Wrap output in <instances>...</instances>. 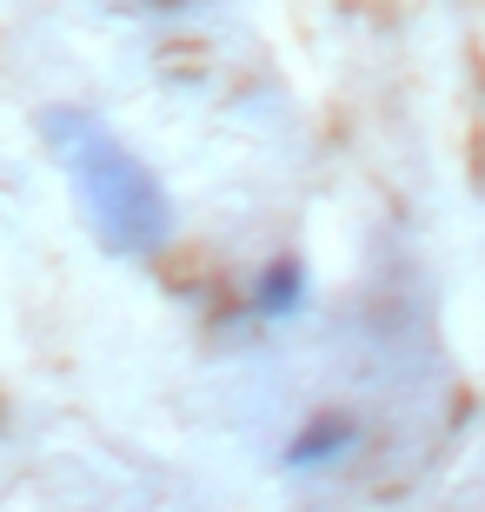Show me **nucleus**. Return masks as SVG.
Returning <instances> with one entry per match:
<instances>
[{"mask_svg":"<svg viewBox=\"0 0 485 512\" xmlns=\"http://www.w3.org/2000/svg\"><path fill=\"white\" fill-rule=\"evenodd\" d=\"M306 300H313V286H306V266L299 260H273L253 280V313L260 320H293V313H306Z\"/></svg>","mask_w":485,"mask_h":512,"instance_id":"3","label":"nucleus"},{"mask_svg":"<svg viewBox=\"0 0 485 512\" xmlns=\"http://www.w3.org/2000/svg\"><path fill=\"white\" fill-rule=\"evenodd\" d=\"M359 446V426L346 413H319L313 426H299L293 433V446H286V466H293V473H306V466H333V459H346Z\"/></svg>","mask_w":485,"mask_h":512,"instance_id":"2","label":"nucleus"},{"mask_svg":"<svg viewBox=\"0 0 485 512\" xmlns=\"http://www.w3.org/2000/svg\"><path fill=\"white\" fill-rule=\"evenodd\" d=\"M40 127H47V147H54V160L67 173V187H74L100 247L120 253V260H147V253L167 247V233H173L167 187L107 120L80 114V107H54Z\"/></svg>","mask_w":485,"mask_h":512,"instance_id":"1","label":"nucleus"}]
</instances>
